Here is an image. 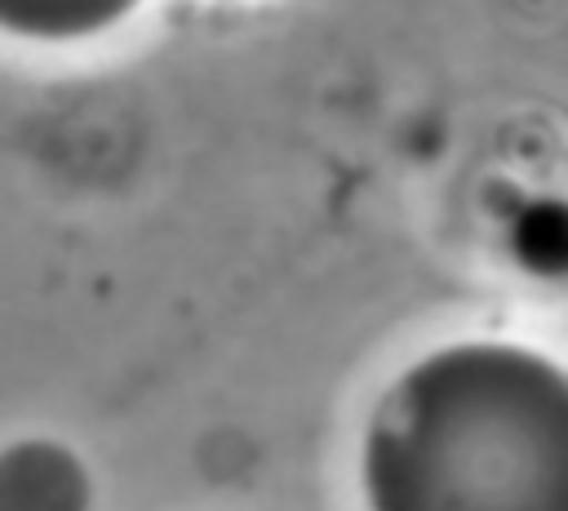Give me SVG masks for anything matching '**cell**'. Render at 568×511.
<instances>
[{"mask_svg": "<svg viewBox=\"0 0 568 511\" xmlns=\"http://www.w3.org/2000/svg\"><path fill=\"white\" fill-rule=\"evenodd\" d=\"M501 240L510 262L524 275L541 284H564L568 280V196H555V191L524 196L510 209Z\"/></svg>", "mask_w": 568, "mask_h": 511, "instance_id": "3957f363", "label": "cell"}, {"mask_svg": "<svg viewBox=\"0 0 568 511\" xmlns=\"http://www.w3.org/2000/svg\"><path fill=\"white\" fill-rule=\"evenodd\" d=\"M133 9L138 0H0V22L9 36L62 44L98 36L129 18Z\"/></svg>", "mask_w": 568, "mask_h": 511, "instance_id": "277c9868", "label": "cell"}, {"mask_svg": "<svg viewBox=\"0 0 568 511\" xmlns=\"http://www.w3.org/2000/svg\"><path fill=\"white\" fill-rule=\"evenodd\" d=\"M364 511H568V369L448 342L399 369L359 435Z\"/></svg>", "mask_w": 568, "mask_h": 511, "instance_id": "6da1fadb", "label": "cell"}, {"mask_svg": "<svg viewBox=\"0 0 568 511\" xmlns=\"http://www.w3.org/2000/svg\"><path fill=\"white\" fill-rule=\"evenodd\" d=\"M0 511H93V475L71 444L22 435L0 458Z\"/></svg>", "mask_w": 568, "mask_h": 511, "instance_id": "7a4b0ae2", "label": "cell"}]
</instances>
